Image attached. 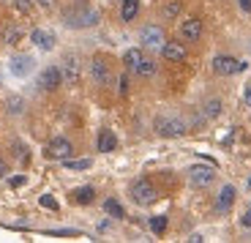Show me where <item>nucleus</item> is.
Instances as JSON below:
<instances>
[{
    "label": "nucleus",
    "instance_id": "1",
    "mask_svg": "<svg viewBox=\"0 0 251 243\" xmlns=\"http://www.w3.org/2000/svg\"><path fill=\"white\" fill-rule=\"evenodd\" d=\"M63 22L69 27H76V30H82V27H93L99 25V11L96 8H69V11L63 14Z\"/></svg>",
    "mask_w": 251,
    "mask_h": 243
},
{
    "label": "nucleus",
    "instance_id": "2",
    "mask_svg": "<svg viewBox=\"0 0 251 243\" xmlns=\"http://www.w3.org/2000/svg\"><path fill=\"white\" fill-rule=\"evenodd\" d=\"M128 194H131V200L137 202V205H142V208L153 205V202L158 200V189L153 186L148 178H139V181H134L131 189H128Z\"/></svg>",
    "mask_w": 251,
    "mask_h": 243
},
{
    "label": "nucleus",
    "instance_id": "3",
    "mask_svg": "<svg viewBox=\"0 0 251 243\" xmlns=\"http://www.w3.org/2000/svg\"><path fill=\"white\" fill-rule=\"evenodd\" d=\"M156 134L167 139H175L186 134V120L175 118V115H158L156 118Z\"/></svg>",
    "mask_w": 251,
    "mask_h": 243
},
{
    "label": "nucleus",
    "instance_id": "4",
    "mask_svg": "<svg viewBox=\"0 0 251 243\" xmlns=\"http://www.w3.org/2000/svg\"><path fill=\"white\" fill-rule=\"evenodd\" d=\"M213 181H216L213 164H194V167L188 169V183L197 189H207Z\"/></svg>",
    "mask_w": 251,
    "mask_h": 243
},
{
    "label": "nucleus",
    "instance_id": "5",
    "mask_svg": "<svg viewBox=\"0 0 251 243\" xmlns=\"http://www.w3.org/2000/svg\"><path fill=\"white\" fill-rule=\"evenodd\" d=\"M164 41H167V36H164L161 25H145L142 30H139V44H142L145 50H161Z\"/></svg>",
    "mask_w": 251,
    "mask_h": 243
},
{
    "label": "nucleus",
    "instance_id": "6",
    "mask_svg": "<svg viewBox=\"0 0 251 243\" xmlns=\"http://www.w3.org/2000/svg\"><path fill=\"white\" fill-rule=\"evenodd\" d=\"M47 159H52V162H66V159H71V153H74V145H71V139L66 137H55L50 139V145H47Z\"/></svg>",
    "mask_w": 251,
    "mask_h": 243
},
{
    "label": "nucleus",
    "instance_id": "7",
    "mask_svg": "<svg viewBox=\"0 0 251 243\" xmlns=\"http://www.w3.org/2000/svg\"><path fill=\"white\" fill-rule=\"evenodd\" d=\"M213 71L219 77H232V74H238V71H243V63L232 55H216L213 57Z\"/></svg>",
    "mask_w": 251,
    "mask_h": 243
},
{
    "label": "nucleus",
    "instance_id": "8",
    "mask_svg": "<svg viewBox=\"0 0 251 243\" xmlns=\"http://www.w3.org/2000/svg\"><path fill=\"white\" fill-rule=\"evenodd\" d=\"M90 77H93L96 85H109L112 82V69H109V63L104 60V57H93V63H90Z\"/></svg>",
    "mask_w": 251,
    "mask_h": 243
},
{
    "label": "nucleus",
    "instance_id": "9",
    "mask_svg": "<svg viewBox=\"0 0 251 243\" xmlns=\"http://www.w3.org/2000/svg\"><path fill=\"white\" fill-rule=\"evenodd\" d=\"M38 85L44 87V90H57V87L63 85L60 66H47V69L41 71V77H38Z\"/></svg>",
    "mask_w": 251,
    "mask_h": 243
},
{
    "label": "nucleus",
    "instance_id": "10",
    "mask_svg": "<svg viewBox=\"0 0 251 243\" xmlns=\"http://www.w3.org/2000/svg\"><path fill=\"white\" fill-rule=\"evenodd\" d=\"M180 36H183V41H200V38H202V19H200V17L183 19Z\"/></svg>",
    "mask_w": 251,
    "mask_h": 243
},
{
    "label": "nucleus",
    "instance_id": "11",
    "mask_svg": "<svg viewBox=\"0 0 251 243\" xmlns=\"http://www.w3.org/2000/svg\"><path fill=\"white\" fill-rule=\"evenodd\" d=\"M161 55L170 63H183L186 60V47H183V41H164Z\"/></svg>",
    "mask_w": 251,
    "mask_h": 243
},
{
    "label": "nucleus",
    "instance_id": "12",
    "mask_svg": "<svg viewBox=\"0 0 251 243\" xmlns=\"http://www.w3.org/2000/svg\"><path fill=\"white\" fill-rule=\"evenodd\" d=\"M33 69H36V60L30 55H14L11 57V74L14 77H27Z\"/></svg>",
    "mask_w": 251,
    "mask_h": 243
},
{
    "label": "nucleus",
    "instance_id": "13",
    "mask_svg": "<svg viewBox=\"0 0 251 243\" xmlns=\"http://www.w3.org/2000/svg\"><path fill=\"white\" fill-rule=\"evenodd\" d=\"M30 41L36 44L38 50H44V52H52L55 50V33H50V30H41V27H36V30L30 33Z\"/></svg>",
    "mask_w": 251,
    "mask_h": 243
},
{
    "label": "nucleus",
    "instance_id": "14",
    "mask_svg": "<svg viewBox=\"0 0 251 243\" xmlns=\"http://www.w3.org/2000/svg\"><path fill=\"white\" fill-rule=\"evenodd\" d=\"M235 197H238V191H235V186H221V191H219V200H216V211H219V213H226L229 208L235 205Z\"/></svg>",
    "mask_w": 251,
    "mask_h": 243
},
{
    "label": "nucleus",
    "instance_id": "15",
    "mask_svg": "<svg viewBox=\"0 0 251 243\" xmlns=\"http://www.w3.org/2000/svg\"><path fill=\"white\" fill-rule=\"evenodd\" d=\"M66 66H63V82H66V85H76V82H79V60H76V57H66Z\"/></svg>",
    "mask_w": 251,
    "mask_h": 243
},
{
    "label": "nucleus",
    "instance_id": "16",
    "mask_svg": "<svg viewBox=\"0 0 251 243\" xmlns=\"http://www.w3.org/2000/svg\"><path fill=\"white\" fill-rule=\"evenodd\" d=\"M112 150H118V137H115V131L101 129L99 131V153H112Z\"/></svg>",
    "mask_w": 251,
    "mask_h": 243
},
{
    "label": "nucleus",
    "instance_id": "17",
    "mask_svg": "<svg viewBox=\"0 0 251 243\" xmlns=\"http://www.w3.org/2000/svg\"><path fill=\"white\" fill-rule=\"evenodd\" d=\"M156 71H158L156 60H153V57H142V60H139V66L134 69V74L142 77V80H151V77H156Z\"/></svg>",
    "mask_w": 251,
    "mask_h": 243
},
{
    "label": "nucleus",
    "instance_id": "18",
    "mask_svg": "<svg viewBox=\"0 0 251 243\" xmlns=\"http://www.w3.org/2000/svg\"><path fill=\"white\" fill-rule=\"evenodd\" d=\"M96 200V189L93 186H79L74 189V202L76 205H90Z\"/></svg>",
    "mask_w": 251,
    "mask_h": 243
},
{
    "label": "nucleus",
    "instance_id": "19",
    "mask_svg": "<svg viewBox=\"0 0 251 243\" xmlns=\"http://www.w3.org/2000/svg\"><path fill=\"white\" fill-rule=\"evenodd\" d=\"M137 14H139V0H123L120 19H123V22H131V19H137Z\"/></svg>",
    "mask_w": 251,
    "mask_h": 243
},
{
    "label": "nucleus",
    "instance_id": "20",
    "mask_svg": "<svg viewBox=\"0 0 251 243\" xmlns=\"http://www.w3.org/2000/svg\"><path fill=\"white\" fill-rule=\"evenodd\" d=\"M142 50H139V47H134V50H126L123 52V63H126V69H128V71H134V69H137V66H139V60H142Z\"/></svg>",
    "mask_w": 251,
    "mask_h": 243
},
{
    "label": "nucleus",
    "instance_id": "21",
    "mask_svg": "<svg viewBox=\"0 0 251 243\" xmlns=\"http://www.w3.org/2000/svg\"><path fill=\"white\" fill-rule=\"evenodd\" d=\"M202 112H205L207 120H216L221 115V99H207L205 107H202Z\"/></svg>",
    "mask_w": 251,
    "mask_h": 243
},
{
    "label": "nucleus",
    "instance_id": "22",
    "mask_svg": "<svg viewBox=\"0 0 251 243\" xmlns=\"http://www.w3.org/2000/svg\"><path fill=\"white\" fill-rule=\"evenodd\" d=\"M180 8H183L180 0H167V3H164V8H161V17L164 19H175L177 14H180Z\"/></svg>",
    "mask_w": 251,
    "mask_h": 243
},
{
    "label": "nucleus",
    "instance_id": "23",
    "mask_svg": "<svg viewBox=\"0 0 251 243\" xmlns=\"http://www.w3.org/2000/svg\"><path fill=\"white\" fill-rule=\"evenodd\" d=\"M104 211H107V213H109V216H112V218H123V216H126L123 205H120L118 200H107V202H104Z\"/></svg>",
    "mask_w": 251,
    "mask_h": 243
},
{
    "label": "nucleus",
    "instance_id": "24",
    "mask_svg": "<svg viewBox=\"0 0 251 243\" xmlns=\"http://www.w3.org/2000/svg\"><path fill=\"white\" fill-rule=\"evenodd\" d=\"M151 230L156 232V235H161V232L167 230V216H153L151 218Z\"/></svg>",
    "mask_w": 251,
    "mask_h": 243
},
{
    "label": "nucleus",
    "instance_id": "25",
    "mask_svg": "<svg viewBox=\"0 0 251 243\" xmlns=\"http://www.w3.org/2000/svg\"><path fill=\"white\" fill-rule=\"evenodd\" d=\"M90 164H93L90 159H76V162L74 159H66V167L69 169H90Z\"/></svg>",
    "mask_w": 251,
    "mask_h": 243
},
{
    "label": "nucleus",
    "instance_id": "26",
    "mask_svg": "<svg viewBox=\"0 0 251 243\" xmlns=\"http://www.w3.org/2000/svg\"><path fill=\"white\" fill-rule=\"evenodd\" d=\"M38 205L47 208V211H57V208H60V205H57V200H55V197H50V194H41V197H38Z\"/></svg>",
    "mask_w": 251,
    "mask_h": 243
},
{
    "label": "nucleus",
    "instance_id": "27",
    "mask_svg": "<svg viewBox=\"0 0 251 243\" xmlns=\"http://www.w3.org/2000/svg\"><path fill=\"white\" fill-rule=\"evenodd\" d=\"M14 8L19 14H30L33 11V0H14Z\"/></svg>",
    "mask_w": 251,
    "mask_h": 243
},
{
    "label": "nucleus",
    "instance_id": "28",
    "mask_svg": "<svg viewBox=\"0 0 251 243\" xmlns=\"http://www.w3.org/2000/svg\"><path fill=\"white\" fill-rule=\"evenodd\" d=\"M19 38H22V30H19V27H8L6 30V44H19Z\"/></svg>",
    "mask_w": 251,
    "mask_h": 243
},
{
    "label": "nucleus",
    "instance_id": "29",
    "mask_svg": "<svg viewBox=\"0 0 251 243\" xmlns=\"http://www.w3.org/2000/svg\"><path fill=\"white\" fill-rule=\"evenodd\" d=\"M33 3H36V6H41L44 11H50V8L55 6V0H33Z\"/></svg>",
    "mask_w": 251,
    "mask_h": 243
},
{
    "label": "nucleus",
    "instance_id": "30",
    "mask_svg": "<svg viewBox=\"0 0 251 243\" xmlns=\"http://www.w3.org/2000/svg\"><path fill=\"white\" fill-rule=\"evenodd\" d=\"M126 93H128V77H120V96H126Z\"/></svg>",
    "mask_w": 251,
    "mask_h": 243
},
{
    "label": "nucleus",
    "instance_id": "31",
    "mask_svg": "<svg viewBox=\"0 0 251 243\" xmlns=\"http://www.w3.org/2000/svg\"><path fill=\"white\" fill-rule=\"evenodd\" d=\"M238 6L243 14H251V0H238Z\"/></svg>",
    "mask_w": 251,
    "mask_h": 243
},
{
    "label": "nucleus",
    "instance_id": "32",
    "mask_svg": "<svg viewBox=\"0 0 251 243\" xmlns=\"http://www.w3.org/2000/svg\"><path fill=\"white\" fill-rule=\"evenodd\" d=\"M11 186H14V189L25 186V175H17V178H11Z\"/></svg>",
    "mask_w": 251,
    "mask_h": 243
},
{
    "label": "nucleus",
    "instance_id": "33",
    "mask_svg": "<svg viewBox=\"0 0 251 243\" xmlns=\"http://www.w3.org/2000/svg\"><path fill=\"white\" fill-rule=\"evenodd\" d=\"M6 175H8V164L0 159V178H6Z\"/></svg>",
    "mask_w": 251,
    "mask_h": 243
},
{
    "label": "nucleus",
    "instance_id": "34",
    "mask_svg": "<svg viewBox=\"0 0 251 243\" xmlns=\"http://www.w3.org/2000/svg\"><path fill=\"white\" fill-rule=\"evenodd\" d=\"M240 224H243V227H251V213H246V216L240 218Z\"/></svg>",
    "mask_w": 251,
    "mask_h": 243
},
{
    "label": "nucleus",
    "instance_id": "35",
    "mask_svg": "<svg viewBox=\"0 0 251 243\" xmlns=\"http://www.w3.org/2000/svg\"><path fill=\"white\" fill-rule=\"evenodd\" d=\"M243 99H246V104H249V107H251V85H249V87H246V93H243Z\"/></svg>",
    "mask_w": 251,
    "mask_h": 243
},
{
    "label": "nucleus",
    "instance_id": "36",
    "mask_svg": "<svg viewBox=\"0 0 251 243\" xmlns=\"http://www.w3.org/2000/svg\"><path fill=\"white\" fill-rule=\"evenodd\" d=\"M249 213H251V211H249Z\"/></svg>",
    "mask_w": 251,
    "mask_h": 243
}]
</instances>
